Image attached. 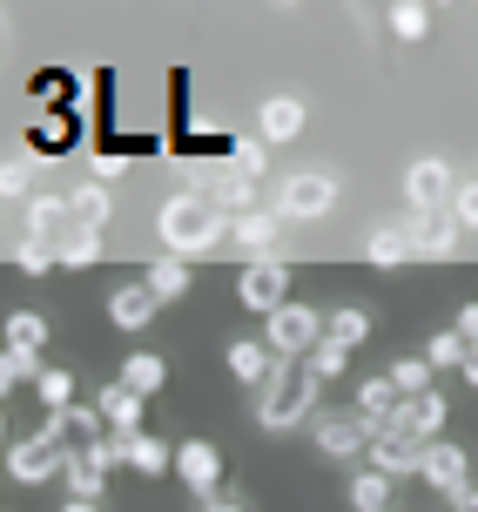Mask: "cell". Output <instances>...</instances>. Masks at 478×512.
I'll list each match as a JSON object with an SVG mask.
<instances>
[{
    "label": "cell",
    "instance_id": "cell-21",
    "mask_svg": "<svg viewBox=\"0 0 478 512\" xmlns=\"http://www.w3.org/2000/svg\"><path fill=\"white\" fill-rule=\"evenodd\" d=\"M202 189H209V203L223 209V216H250V209H263V203H256V182H250V176H236V169L209 176Z\"/></svg>",
    "mask_w": 478,
    "mask_h": 512
},
{
    "label": "cell",
    "instance_id": "cell-28",
    "mask_svg": "<svg viewBox=\"0 0 478 512\" xmlns=\"http://www.w3.org/2000/svg\"><path fill=\"white\" fill-rule=\"evenodd\" d=\"M142 283L155 290V304H182V297H189V263H176V256H155Z\"/></svg>",
    "mask_w": 478,
    "mask_h": 512
},
{
    "label": "cell",
    "instance_id": "cell-45",
    "mask_svg": "<svg viewBox=\"0 0 478 512\" xmlns=\"http://www.w3.org/2000/svg\"><path fill=\"white\" fill-rule=\"evenodd\" d=\"M465 384H472V391H478V351H472V364H465Z\"/></svg>",
    "mask_w": 478,
    "mask_h": 512
},
{
    "label": "cell",
    "instance_id": "cell-3",
    "mask_svg": "<svg viewBox=\"0 0 478 512\" xmlns=\"http://www.w3.org/2000/svg\"><path fill=\"white\" fill-rule=\"evenodd\" d=\"M330 337V310H310V304H290L277 310V317H263V344L277 351L283 364H310V351Z\"/></svg>",
    "mask_w": 478,
    "mask_h": 512
},
{
    "label": "cell",
    "instance_id": "cell-37",
    "mask_svg": "<svg viewBox=\"0 0 478 512\" xmlns=\"http://www.w3.org/2000/svg\"><path fill=\"white\" fill-rule=\"evenodd\" d=\"M27 182H34V162H27V155H7V169H0V196H7V203L21 209L27 196H34Z\"/></svg>",
    "mask_w": 478,
    "mask_h": 512
},
{
    "label": "cell",
    "instance_id": "cell-30",
    "mask_svg": "<svg viewBox=\"0 0 478 512\" xmlns=\"http://www.w3.org/2000/svg\"><path fill=\"white\" fill-rule=\"evenodd\" d=\"M351 512H391V479L364 465V472L351 479Z\"/></svg>",
    "mask_w": 478,
    "mask_h": 512
},
{
    "label": "cell",
    "instance_id": "cell-32",
    "mask_svg": "<svg viewBox=\"0 0 478 512\" xmlns=\"http://www.w3.org/2000/svg\"><path fill=\"white\" fill-rule=\"evenodd\" d=\"M34 398H41V411H68L75 405V371H68V364H48L41 384H34Z\"/></svg>",
    "mask_w": 478,
    "mask_h": 512
},
{
    "label": "cell",
    "instance_id": "cell-10",
    "mask_svg": "<svg viewBox=\"0 0 478 512\" xmlns=\"http://www.w3.org/2000/svg\"><path fill=\"white\" fill-rule=\"evenodd\" d=\"M68 472V445H48V438H14L7 445V479L14 486H48Z\"/></svg>",
    "mask_w": 478,
    "mask_h": 512
},
{
    "label": "cell",
    "instance_id": "cell-41",
    "mask_svg": "<svg viewBox=\"0 0 478 512\" xmlns=\"http://www.w3.org/2000/svg\"><path fill=\"white\" fill-rule=\"evenodd\" d=\"M122 169H128V155H115V149H101V155H95V176H101V182H115Z\"/></svg>",
    "mask_w": 478,
    "mask_h": 512
},
{
    "label": "cell",
    "instance_id": "cell-13",
    "mask_svg": "<svg viewBox=\"0 0 478 512\" xmlns=\"http://www.w3.org/2000/svg\"><path fill=\"white\" fill-rule=\"evenodd\" d=\"M155 317H162V304H155L149 283H115V290H108V324L122 337H142Z\"/></svg>",
    "mask_w": 478,
    "mask_h": 512
},
{
    "label": "cell",
    "instance_id": "cell-36",
    "mask_svg": "<svg viewBox=\"0 0 478 512\" xmlns=\"http://www.w3.org/2000/svg\"><path fill=\"white\" fill-rule=\"evenodd\" d=\"M101 256H108V243H101L95 230H75L68 243H61V270H95Z\"/></svg>",
    "mask_w": 478,
    "mask_h": 512
},
{
    "label": "cell",
    "instance_id": "cell-8",
    "mask_svg": "<svg viewBox=\"0 0 478 512\" xmlns=\"http://www.w3.org/2000/svg\"><path fill=\"white\" fill-rule=\"evenodd\" d=\"M14 230L34 236V243H54V250H61V243L75 236V203H68V196H54V189H34V196L14 209Z\"/></svg>",
    "mask_w": 478,
    "mask_h": 512
},
{
    "label": "cell",
    "instance_id": "cell-39",
    "mask_svg": "<svg viewBox=\"0 0 478 512\" xmlns=\"http://www.w3.org/2000/svg\"><path fill=\"white\" fill-rule=\"evenodd\" d=\"M229 169H236V176H263V169H270V149H263V142H236V155H229Z\"/></svg>",
    "mask_w": 478,
    "mask_h": 512
},
{
    "label": "cell",
    "instance_id": "cell-20",
    "mask_svg": "<svg viewBox=\"0 0 478 512\" xmlns=\"http://www.w3.org/2000/svg\"><path fill=\"white\" fill-rule=\"evenodd\" d=\"M115 378H122L128 391H135V398H155V391L169 384V358H162V351H128Z\"/></svg>",
    "mask_w": 478,
    "mask_h": 512
},
{
    "label": "cell",
    "instance_id": "cell-22",
    "mask_svg": "<svg viewBox=\"0 0 478 512\" xmlns=\"http://www.w3.org/2000/svg\"><path fill=\"white\" fill-rule=\"evenodd\" d=\"M128 472H142V479H162V472H176V445H169V438H155V432L128 438Z\"/></svg>",
    "mask_w": 478,
    "mask_h": 512
},
{
    "label": "cell",
    "instance_id": "cell-27",
    "mask_svg": "<svg viewBox=\"0 0 478 512\" xmlns=\"http://www.w3.org/2000/svg\"><path fill=\"white\" fill-rule=\"evenodd\" d=\"M7 351L41 358V351H48V317H41V310H7Z\"/></svg>",
    "mask_w": 478,
    "mask_h": 512
},
{
    "label": "cell",
    "instance_id": "cell-7",
    "mask_svg": "<svg viewBox=\"0 0 478 512\" xmlns=\"http://www.w3.org/2000/svg\"><path fill=\"white\" fill-rule=\"evenodd\" d=\"M404 203H411V216H452V203H458L452 162H438V155L411 162V169H404Z\"/></svg>",
    "mask_w": 478,
    "mask_h": 512
},
{
    "label": "cell",
    "instance_id": "cell-38",
    "mask_svg": "<svg viewBox=\"0 0 478 512\" xmlns=\"http://www.w3.org/2000/svg\"><path fill=\"white\" fill-rule=\"evenodd\" d=\"M310 371H317V384H330V378H344V371H351V351H337V344H317V351H310Z\"/></svg>",
    "mask_w": 478,
    "mask_h": 512
},
{
    "label": "cell",
    "instance_id": "cell-44",
    "mask_svg": "<svg viewBox=\"0 0 478 512\" xmlns=\"http://www.w3.org/2000/svg\"><path fill=\"white\" fill-rule=\"evenodd\" d=\"M61 512H101L95 499H61Z\"/></svg>",
    "mask_w": 478,
    "mask_h": 512
},
{
    "label": "cell",
    "instance_id": "cell-25",
    "mask_svg": "<svg viewBox=\"0 0 478 512\" xmlns=\"http://www.w3.org/2000/svg\"><path fill=\"white\" fill-rule=\"evenodd\" d=\"M68 203H75V230H108V216H115V203H108V182H81V189H68Z\"/></svg>",
    "mask_w": 478,
    "mask_h": 512
},
{
    "label": "cell",
    "instance_id": "cell-34",
    "mask_svg": "<svg viewBox=\"0 0 478 512\" xmlns=\"http://www.w3.org/2000/svg\"><path fill=\"white\" fill-rule=\"evenodd\" d=\"M41 371H48V364L27 358V351H0V391H7V398H14L21 384H41Z\"/></svg>",
    "mask_w": 478,
    "mask_h": 512
},
{
    "label": "cell",
    "instance_id": "cell-23",
    "mask_svg": "<svg viewBox=\"0 0 478 512\" xmlns=\"http://www.w3.org/2000/svg\"><path fill=\"white\" fill-rule=\"evenodd\" d=\"M61 479H68V499H95L101 506V492H108V472L88 459V445H68V472Z\"/></svg>",
    "mask_w": 478,
    "mask_h": 512
},
{
    "label": "cell",
    "instance_id": "cell-11",
    "mask_svg": "<svg viewBox=\"0 0 478 512\" xmlns=\"http://www.w3.org/2000/svg\"><path fill=\"white\" fill-rule=\"evenodd\" d=\"M223 364H229V378L243 384V391H270V378L283 371V358L263 344V337H229Z\"/></svg>",
    "mask_w": 478,
    "mask_h": 512
},
{
    "label": "cell",
    "instance_id": "cell-5",
    "mask_svg": "<svg viewBox=\"0 0 478 512\" xmlns=\"http://www.w3.org/2000/svg\"><path fill=\"white\" fill-rule=\"evenodd\" d=\"M378 432H384V425H371L357 405L351 411H317V418H310V445H317L324 459H364Z\"/></svg>",
    "mask_w": 478,
    "mask_h": 512
},
{
    "label": "cell",
    "instance_id": "cell-9",
    "mask_svg": "<svg viewBox=\"0 0 478 512\" xmlns=\"http://www.w3.org/2000/svg\"><path fill=\"white\" fill-rule=\"evenodd\" d=\"M176 479L189 486L196 506H209V499L223 492V452H216L209 438H182V445H176Z\"/></svg>",
    "mask_w": 478,
    "mask_h": 512
},
{
    "label": "cell",
    "instance_id": "cell-16",
    "mask_svg": "<svg viewBox=\"0 0 478 512\" xmlns=\"http://www.w3.org/2000/svg\"><path fill=\"white\" fill-rule=\"evenodd\" d=\"M404 230H411L418 263H452V256H458V236H465L452 216H404Z\"/></svg>",
    "mask_w": 478,
    "mask_h": 512
},
{
    "label": "cell",
    "instance_id": "cell-14",
    "mask_svg": "<svg viewBox=\"0 0 478 512\" xmlns=\"http://www.w3.org/2000/svg\"><path fill=\"white\" fill-rule=\"evenodd\" d=\"M418 479H425L431 492H445V499H458V492L472 486V459H465V445H425V465H418Z\"/></svg>",
    "mask_w": 478,
    "mask_h": 512
},
{
    "label": "cell",
    "instance_id": "cell-40",
    "mask_svg": "<svg viewBox=\"0 0 478 512\" xmlns=\"http://www.w3.org/2000/svg\"><path fill=\"white\" fill-rule=\"evenodd\" d=\"M452 223H458V230H465V236L478 230V182H458V203H452Z\"/></svg>",
    "mask_w": 478,
    "mask_h": 512
},
{
    "label": "cell",
    "instance_id": "cell-17",
    "mask_svg": "<svg viewBox=\"0 0 478 512\" xmlns=\"http://www.w3.org/2000/svg\"><path fill=\"white\" fill-rule=\"evenodd\" d=\"M277 236H283V216L277 209H250V216H229V243L250 256H277Z\"/></svg>",
    "mask_w": 478,
    "mask_h": 512
},
{
    "label": "cell",
    "instance_id": "cell-24",
    "mask_svg": "<svg viewBox=\"0 0 478 512\" xmlns=\"http://www.w3.org/2000/svg\"><path fill=\"white\" fill-rule=\"evenodd\" d=\"M7 263L21 270V277H48V270H61V250L54 243H34V236H7Z\"/></svg>",
    "mask_w": 478,
    "mask_h": 512
},
{
    "label": "cell",
    "instance_id": "cell-18",
    "mask_svg": "<svg viewBox=\"0 0 478 512\" xmlns=\"http://www.w3.org/2000/svg\"><path fill=\"white\" fill-rule=\"evenodd\" d=\"M142 405H149V398H135L122 378L95 391V411L108 418V432H115V438H142Z\"/></svg>",
    "mask_w": 478,
    "mask_h": 512
},
{
    "label": "cell",
    "instance_id": "cell-1",
    "mask_svg": "<svg viewBox=\"0 0 478 512\" xmlns=\"http://www.w3.org/2000/svg\"><path fill=\"white\" fill-rule=\"evenodd\" d=\"M223 236H229V216L209 203V189H176V196H162V209H155V243L176 256V263L209 256Z\"/></svg>",
    "mask_w": 478,
    "mask_h": 512
},
{
    "label": "cell",
    "instance_id": "cell-43",
    "mask_svg": "<svg viewBox=\"0 0 478 512\" xmlns=\"http://www.w3.org/2000/svg\"><path fill=\"white\" fill-rule=\"evenodd\" d=\"M202 512H250V506H243L236 492H216V499H209V506H202Z\"/></svg>",
    "mask_w": 478,
    "mask_h": 512
},
{
    "label": "cell",
    "instance_id": "cell-33",
    "mask_svg": "<svg viewBox=\"0 0 478 512\" xmlns=\"http://www.w3.org/2000/svg\"><path fill=\"white\" fill-rule=\"evenodd\" d=\"M425 364H431V371H465V364H472V344H465L458 331H438L425 344Z\"/></svg>",
    "mask_w": 478,
    "mask_h": 512
},
{
    "label": "cell",
    "instance_id": "cell-26",
    "mask_svg": "<svg viewBox=\"0 0 478 512\" xmlns=\"http://www.w3.org/2000/svg\"><path fill=\"white\" fill-rule=\"evenodd\" d=\"M357 411H364L371 425H391V418L404 411V391L391 378H364V384H357Z\"/></svg>",
    "mask_w": 478,
    "mask_h": 512
},
{
    "label": "cell",
    "instance_id": "cell-15",
    "mask_svg": "<svg viewBox=\"0 0 478 512\" xmlns=\"http://www.w3.org/2000/svg\"><path fill=\"white\" fill-rule=\"evenodd\" d=\"M364 465L384 472V479L398 486V479H411V472L425 465V445H418V438H404V432H378V438H371V452H364Z\"/></svg>",
    "mask_w": 478,
    "mask_h": 512
},
{
    "label": "cell",
    "instance_id": "cell-12",
    "mask_svg": "<svg viewBox=\"0 0 478 512\" xmlns=\"http://www.w3.org/2000/svg\"><path fill=\"white\" fill-rule=\"evenodd\" d=\"M303 122H310L303 95H270V102L256 108V142H263V149H290L303 135Z\"/></svg>",
    "mask_w": 478,
    "mask_h": 512
},
{
    "label": "cell",
    "instance_id": "cell-35",
    "mask_svg": "<svg viewBox=\"0 0 478 512\" xmlns=\"http://www.w3.org/2000/svg\"><path fill=\"white\" fill-rule=\"evenodd\" d=\"M384 378L398 384L404 398H425V391H438V384H431V364H425V351H418V358H398L391 371H384Z\"/></svg>",
    "mask_w": 478,
    "mask_h": 512
},
{
    "label": "cell",
    "instance_id": "cell-4",
    "mask_svg": "<svg viewBox=\"0 0 478 512\" xmlns=\"http://www.w3.org/2000/svg\"><path fill=\"white\" fill-rule=\"evenodd\" d=\"M283 223H324L330 209H337V176L324 169H297V176L277 182V203H270Z\"/></svg>",
    "mask_w": 478,
    "mask_h": 512
},
{
    "label": "cell",
    "instance_id": "cell-29",
    "mask_svg": "<svg viewBox=\"0 0 478 512\" xmlns=\"http://www.w3.org/2000/svg\"><path fill=\"white\" fill-rule=\"evenodd\" d=\"M330 344H337V351L371 344V310H364V304H337V310H330Z\"/></svg>",
    "mask_w": 478,
    "mask_h": 512
},
{
    "label": "cell",
    "instance_id": "cell-2",
    "mask_svg": "<svg viewBox=\"0 0 478 512\" xmlns=\"http://www.w3.org/2000/svg\"><path fill=\"white\" fill-rule=\"evenodd\" d=\"M317 371L310 364H283L277 378H270V391H256V425L263 432H297L303 418H317Z\"/></svg>",
    "mask_w": 478,
    "mask_h": 512
},
{
    "label": "cell",
    "instance_id": "cell-42",
    "mask_svg": "<svg viewBox=\"0 0 478 512\" xmlns=\"http://www.w3.org/2000/svg\"><path fill=\"white\" fill-rule=\"evenodd\" d=\"M452 331H458V337H465V344L478 351V304H465V310H458V324H452Z\"/></svg>",
    "mask_w": 478,
    "mask_h": 512
},
{
    "label": "cell",
    "instance_id": "cell-6",
    "mask_svg": "<svg viewBox=\"0 0 478 512\" xmlns=\"http://www.w3.org/2000/svg\"><path fill=\"white\" fill-rule=\"evenodd\" d=\"M236 304L256 310V317H277V310L290 304V263H283V256L243 263V270H236Z\"/></svg>",
    "mask_w": 478,
    "mask_h": 512
},
{
    "label": "cell",
    "instance_id": "cell-31",
    "mask_svg": "<svg viewBox=\"0 0 478 512\" xmlns=\"http://www.w3.org/2000/svg\"><path fill=\"white\" fill-rule=\"evenodd\" d=\"M384 21H391L398 41H425V34H431V7H425V0H398V7H384Z\"/></svg>",
    "mask_w": 478,
    "mask_h": 512
},
{
    "label": "cell",
    "instance_id": "cell-19",
    "mask_svg": "<svg viewBox=\"0 0 478 512\" xmlns=\"http://www.w3.org/2000/svg\"><path fill=\"white\" fill-rule=\"evenodd\" d=\"M364 263H371V270H404V263H418L411 230H404V223H378L371 243H364Z\"/></svg>",
    "mask_w": 478,
    "mask_h": 512
}]
</instances>
